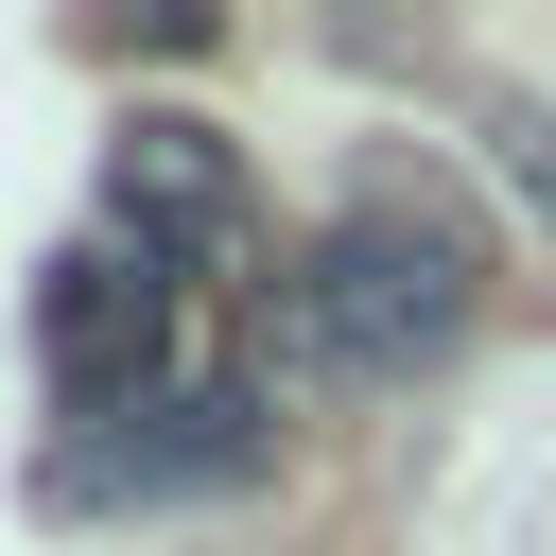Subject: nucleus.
I'll return each instance as SVG.
<instances>
[{"mask_svg":"<svg viewBox=\"0 0 556 556\" xmlns=\"http://www.w3.org/2000/svg\"><path fill=\"white\" fill-rule=\"evenodd\" d=\"M261 469V382H156L139 417H87L70 434V504H174V486H243Z\"/></svg>","mask_w":556,"mask_h":556,"instance_id":"3","label":"nucleus"},{"mask_svg":"<svg viewBox=\"0 0 556 556\" xmlns=\"http://www.w3.org/2000/svg\"><path fill=\"white\" fill-rule=\"evenodd\" d=\"M104 226L122 243H243V156H226V122H191V104H139L122 139H104Z\"/></svg>","mask_w":556,"mask_h":556,"instance_id":"4","label":"nucleus"},{"mask_svg":"<svg viewBox=\"0 0 556 556\" xmlns=\"http://www.w3.org/2000/svg\"><path fill=\"white\" fill-rule=\"evenodd\" d=\"M469 313H486V243L452 191H348L278 278V330L313 382H417Z\"/></svg>","mask_w":556,"mask_h":556,"instance_id":"1","label":"nucleus"},{"mask_svg":"<svg viewBox=\"0 0 556 556\" xmlns=\"http://www.w3.org/2000/svg\"><path fill=\"white\" fill-rule=\"evenodd\" d=\"M35 365H52V400H70V434L87 417H139L156 382H191L174 365V261L156 243H70L52 278H35Z\"/></svg>","mask_w":556,"mask_h":556,"instance_id":"2","label":"nucleus"}]
</instances>
